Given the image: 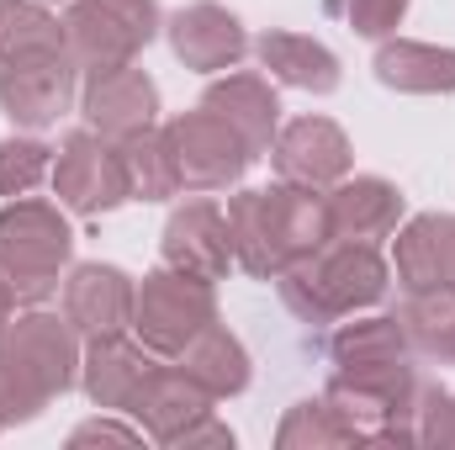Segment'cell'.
Listing matches in <instances>:
<instances>
[{
	"label": "cell",
	"mask_w": 455,
	"mask_h": 450,
	"mask_svg": "<svg viewBox=\"0 0 455 450\" xmlns=\"http://www.w3.org/2000/svg\"><path fill=\"white\" fill-rule=\"evenodd\" d=\"M323 197L302 186H270V191H243L228 202V244L233 260L249 276H281L302 254L323 244Z\"/></svg>",
	"instance_id": "obj_1"
},
{
	"label": "cell",
	"mask_w": 455,
	"mask_h": 450,
	"mask_svg": "<svg viewBox=\"0 0 455 450\" xmlns=\"http://www.w3.org/2000/svg\"><path fill=\"white\" fill-rule=\"evenodd\" d=\"M75 324L27 313L0 334V424L37 419L75 382Z\"/></svg>",
	"instance_id": "obj_2"
},
{
	"label": "cell",
	"mask_w": 455,
	"mask_h": 450,
	"mask_svg": "<svg viewBox=\"0 0 455 450\" xmlns=\"http://www.w3.org/2000/svg\"><path fill=\"white\" fill-rule=\"evenodd\" d=\"M281 297L307 324H334L355 308H371L387 297V265L376 244H344L323 238L313 254L281 270Z\"/></svg>",
	"instance_id": "obj_3"
},
{
	"label": "cell",
	"mask_w": 455,
	"mask_h": 450,
	"mask_svg": "<svg viewBox=\"0 0 455 450\" xmlns=\"http://www.w3.org/2000/svg\"><path fill=\"white\" fill-rule=\"evenodd\" d=\"M69 244V223L48 202H16L0 213V276L11 281L16 302H43L59 292Z\"/></svg>",
	"instance_id": "obj_4"
},
{
	"label": "cell",
	"mask_w": 455,
	"mask_h": 450,
	"mask_svg": "<svg viewBox=\"0 0 455 450\" xmlns=\"http://www.w3.org/2000/svg\"><path fill=\"white\" fill-rule=\"evenodd\" d=\"M159 32V5L154 0H75L64 16V37L80 69L101 75L132 64L148 37Z\"/></svg>",
	"instance_id": "obj_5"
},
{
	"label": "cell",
	"mask_w": 455,
	"mask_h": 450,
	"mask_svg": "<svg viewBox=\"0 0 455 450\" xmlns=\"http://www.w3.org/2000/svg\"><path fill=\"white\" fill-rule=\"evenodd\" d=\"M207 324H218V302H212V281H196L186 270H154L138 286L132 302V329L143 339V350L154 355H180Z\"/></svg>",
	"instance_id": "obj_6"
},
{
	"label": "cell",
	"mask_w": 455,
	"mask_h": 450,
	"mask_svg": "<svg viewBox=\"0 0 455 450\" xmlns=\"http://www.w3.org/2000/svg\"><path fill=\"white\" fill-rule=\"evenodd\" d=\"M53 191L69 213H112L132 197V181H127V159H122V143L101 138L96 127L85 133H69L59 143V159H53Z\"/></svg>",
	"instance_id": "obj_7"
},
{
	"label": "cell",
	"mask_w": 455,
	"mask_h": 450,
	"mask_svg": "<svg viewBox=\"0 0 455 450\" xmlns=\"http://www.w3.org/2000/svg\"><path fill=\"white\" fill-rule=\"evenodd\" d=\"M164 149H170V165H175V186L180 191H228L243 170H249V149L243 138L228 127L223 117L186 112L164 127Z\"/></svg>",
	"instance_id": "obj_8"
},
{
	"label": "cell",
	"mask_w": 455,
	"mask_h": 450,
	"mask_svg": "<svg viewBox=\"0 0 455 450\" xmlns=\"http://www.w3.org/2000/svg\"><path fill=\"white\" fill-rule=\"evenodd\" d=\"M75 53H16L0 59V112L21 127H48L75 101Z\"/></svg>",
	"instance_id": "obj_9"
},
{
	"label": "cell",
	"mask_w": 455,
	"mask_h": 450,
	"mask_svg": "<svg viewBox=\"0 0 455 450\" xmlns=\"http://www.w3.org/2000/svg\"><path fill=\"white\" fill-rule=\"evenodd\" d=\"M275 170L286 186H302V191H329L349 175V138L329 117H297L275 149H270Z\"/></svg>",
	"instance_id": "obj_10"
},
{
	"label": "cell",
	"mask_w": 455,
	"mask_h": 450,
	"mask_svg": "<svg viewBox=\"0 0 455 450\" xmlns=\"http://www.w3.org/2000/svg\"><path fill=\"white\" fill-rule=\"evenodd\" d=\"M397 218H403V191L381 175L339 181L323 197V233L344 244H381L387 233H397Z\"/></svg>",
	"instance_id": "obj_11"
},
{
	"label": "cell",
	"mask_w": 455,
	"mask_h": 450,
	"mask_svg": "<svg viewBox=\"0 0 455 450\" xmlns=\"http://www.w3.org/2000/svg\"><path fill=\"white\" fill-rule=\"evenodd\" d=\"M132 414L143 419V430H148L159 446H186V435L212 419V392H207L186 366H159V371L148 376V387L138 392Z\"/></svg>",
	"instance_id": "obj_12"
},
{
	"label": "cell",
	"mask_w": 455,
	"mask_h": 450,
	"mask_svg": "<svg viewBox=\"0 0 455 450\" xmlns=\"http://www.w3.org/2000/svg\"><path fill=\"white\" fill-rule=\"evenodd\" d=\"M154 112H159V91H154V80H148L143 69H132V64L101 69V75H91V85H85V122H91L101 138H112V143H127V138L148 133V127H154Z\"/></svg>",
	"instance_id": "obj_13"
},
{
	"label": "cell",
	"mask_w": 455,
	"mask_h": 450,
	"mask_svg": "<svg viewBox=\"0 0 455 450\" xmlns=\"http://www.w3.org/2000/svg\"><path fill=\"white\" fill-rule=\"evenodd\" d=\"M164 265L186 270L196 281H223L233 265V244H228V213L212 202H186L170 223H164Z\"/></svg>",
	"instance_id": "obj_14"
},
{
	"label": "cell",
	"mask_w": 455,
	"mask_h": 450,
	"mask_svg": "<svg viewBox=\"0 0 455 450\" xmlns=\"http://www.w3.org/2000/svg\"><path fill=\"white\" fill-rule=\"evenodd\" d=\"M132 302H138V292L116 265H80L64 281V318L91 339L132 329Z\"/></svg>",
	"instance_id": "obj_15"
},
{
	"label": "cell",
	"mask_w": 455,
	"mask_h": 450,
	"mask_svg": "<svg viewBox=\"0 0 455 450\" xmlns=\"http://www.w3.org/2000/svg\"><path fill=\"white\" fill-rule=\"evenodd\" d=\"M170 48L191 64V69H233L243 53H249V37L238 27V16L202 0V5H186L170 16Z\"/></svg>",
	"instance_id": "obj_16"
},
{
	"label": "cell",
	"mask_w": 455,
	"mask_h": 450,
	"mask_svg": "<svg viewBox=\"0 0 455 450\" xmlns=\"http://www.w3.org/2000/svg\"><path fill=\"white\" fill-rule=\"evenodd\" d=\"M159 366L122 334H107V339H91V355H85V392L96 408H127L138 403V392L148 387Z\"/></svg>",
	"instance_id": "obj_17"
},
{
	"label": "cell",
	"mask_w": 455,
	"mask_h": 450,
	"mask_svg": "<svg viewBox=\"0 0 455 450\" xmlns=\"http://www.w3.org/2000/svg\"><path fill=\"white\" fill-rule=\"evenodd\" d=\"M202 107H207L212 117H223L228 127L243 138L249 154H270L281 107H275V91H270L259 75H228V80H218V85H207Z\"/></svg>",
	"instance_id": "obj_18"
},
{
	"label": "cell",
	"mask_w": 455,
	"mask_h": 450,
	"mask_svg": "<svg viewBox=\"0 0 455 450\" xmlns=\"http://www.w3.org/2000/svg\"><path fill=\"white\" fill-rule=\"evenodd\" d=\"M397 281L408 292L455 286V218H413L397 233Z\"/></svg>",
	"instance_id": "obj_19"
},
{
	"label": "cell",
	"mask_w": 455,
	"mask_h": 450,
	"mask_svg": "<svg viewBox=\"0 0 455 450\" xmlns=\"http://www.w3.org/2000/svg\"><path fill=\"white\" fill-rule=\"evenodd\" d=\"M254 53L281 85H297V91H313V96H329L339 85V59L323 43L302 37V32H265L254 43Z\"/></svg>",
	"instance_id": "obj_20"
},
{
	"label": "cell",
	"mask_w": 455,
	"mask_h": 450,
	"mask_svg": "<svg viewBox=\"0 0 455 450\" xmlns=\"http://www.w3.org/2000/svg\"><path fill=\"white\" fill-rule=\"evenodd\" d=\"M376 80L408 96H451L455 91V48L435 43H381Z\"/></svg>",
	"instance_id": "obj_21"
},
{
	"label": "cell",
	"mask_w": 455,
	"mask_h": 450,
	"mask_svg": "<svg viewBox=\"0 0 455 450\" xmlns=\"http://www.w3.org/2000/svg\"><path fill=\"white\" fill-rule=\"evenodd\" d=\"M180 366H186L212 398H233V392L249 387V355H243V344L228 334V329H218V324H207L202 334L180 350Z\"/></svg>",
	"instance_id": "obj_22"
},
{
	"label": "cell",
	"mask_w": 455,
	"mask_h": 450,
	"mask_svg": "<svg viewBox=\"0 0 455 450\" xmlns=\"http://www.w3.org/2000/svg\"><path fill=\"white\" fill-rule=\"evenodd\" d=\"M59 48H69L64 21H53L37 0H0V59L59 53Z\"/></svg>",
	"instance_id": "obj_23"
},
{
	"label": "cell",
	"mask_w": 455,
	"mask_h": 450,
	"mask_svg": "<svg viewBox=\"0 0 455 450\" xmlns=\"http://www.w3.org/2000/svg\"><path fill=\"white\" fill-rule=\"evenodd\" d=\"M122 159H127V181H132V197L138 202H164L175 197V165H170V149H164V133H138L122 143Z\"/></svg>",
	"instance_id": "obj_24"
},
{
	"label": "cell",
	"mask_w": 455,
	"mask_h": 450,
	"mask_svg": "<svg viewBox=\"0 0 455 450\" xmlns=\"http://www.w3.org/2000/svg\"><path fill=\"white\" fill-rule=\"evenodd\" d=\"M281 446H360V435L349 430V419H344L339 408L323 398V403H297L291 414H286V424H281V435H275Z\"/></svg>",
	"instance_id": "obj_25"
},
{
	"label": "cell",
	"mask_w": 455,
	"mask_h": 450,
	"mask_svg": "<svg viewBox=\"0 0 455 450\" xmlns=\"http://www.w3.org/2000/svg\"><path fill=\"white\" fill-rule=\"evenodd\" d=\"M48 149L37 138H5L0 143V197H27L48 175Z\"/></svg>",
	"instance_id": "obj_26"
},
{
	"label": "cell",
	"mask_w": 455,
	"mask_h": 450,
	"mask_svg": "<svg viewBox=\"0 0 455 450\" xmlns=\"http://www.w3.org/2000/svg\"><path fill=\"white\" fill-rule=\"evenodd\" d=\"M344 16H349V27L360 32V37H387V32H397V21H403V11H408V0H334Z\"/></svg>",
	"instance_id": "obj_27"
},
{
	"label": "cell",
	"mask_w": 455,
	"mask_h": 450,
	"mask_svg": "<svg viewBox=\"0 0 455 450\" xmlns=\"http://www.w3.org/2000/svg\"><path fill=\"white\" fill-rule=\"evenodd\" d=\"M419 440H429V446H455V398L445 392H424L419 398Z\"/></svg>",
	"instance_id": "obj_28"
},
{
	"label": "cell",
	"mask_w": 455,
	"mask_h": 450,
	"mask_svg": "<svg viewBox=\"0 0 455 450\" xmlns=\"http://www.w3.org/2000/svg\"><path fill=\"white\" fill-rule=\"evenodd\" d=\"M91 440H138V430H122V424H112V419H96V424H80L75 435H69V446H91Z\"/></svg>",
	"instance_id": "obj_29"
},
{
	"label": "cell",
	"mask_w": 455,
	"mask_h": 450,
	"mask_svg": "<svg viewBox=\"0 0 455 450\" xmlns=\"http://www.w3.org/2000/svg\"><path fill=\"white\" fill-rule=\"evenodd\" d=\"M11 313H16V292H11V281L0 276V334L11 329Z\"/></svg>",
	"instance_id": "obj_30"
},
{
	"label": "cell",
	"mask_w": 455,
	"mask_h": 450,
	"mask_svg": "<svg viewBox=\"0 0 455 450\" xmlns=\"http://www.w3.org/2000/svg\"><path fill=\"white\" fill-rule=\"evenodd\" d=\"M451 360H455V350H451Z\"/></svg>",
	"instance_id": "obj_31"
}]
</instances>
